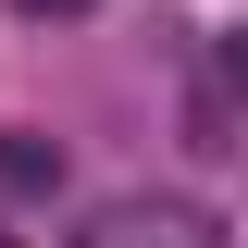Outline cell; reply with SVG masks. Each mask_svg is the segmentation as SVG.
Returning a JSON list of instances; mask_svg holds the SVG:
<instances>
[{"instance_id":"cell-1","label":"cell","mask_w":248,"mask_h":248,"mask_svg":"<svg viewBox=\"0 0 248 248\" xmlns=\"http://www.w3.org/2000/svg\"><path fill=\"white\" fill-rule=\"evenodd\" d=\"M75 248H236V236H223V211H199V199H112Z\"/></svg>"},{"instance_id":"cell-2","label":"cell","mask_w":248,"mask_h":248,"mask_svg":"<svg viewBox=\"0 0 248 248\" xmlns=\"http://www.w3.org/2000/svg\"><path fill=\"white\" fill-rule=\"evenodd\" d=\"M25 186H62V149L50 137H0V199H25Z\"/></svg>"},{"instance_id":"cell-3","label":"cell","mask_w":248,"mask_h":248,"mask_svg":"<svg viewBox=\"0 0 248 248\" xmlns=\"http://www.w3.org/2000/svg\"><path fill=\"white\" fill-rule=\"evenodd\" d=\"M13 13H87V0H13Z\"/></svg>"}]
</instances>
